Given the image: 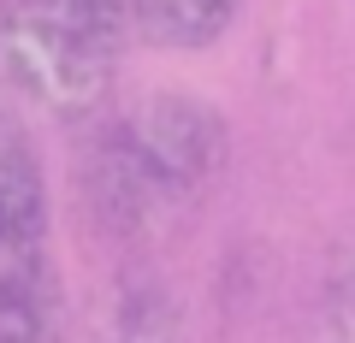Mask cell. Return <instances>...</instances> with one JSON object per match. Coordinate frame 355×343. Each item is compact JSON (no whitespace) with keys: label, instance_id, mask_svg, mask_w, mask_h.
I'll return each mask as SVG.
<instances>
[{"label":"cell","instance_id":"3","mask_svg":"<svg viewBox=\"0 0 355 343\" xmlns=\"http://www.w3.org/2000/svg\"><path fill=\"white\" fill-rule=\"evenodd\" d=\"M48 267V178L30 130L0 125V290Z\"/></svg>","mask_w":355,"mask_h":343},{"label":"cell","instance_id":"7","mask_svg":"<svg viewBox=\"0 0 355 343\" xmlns=\"http://www.w3.org/2000/svg\"><path fill=\"white\" fill-rule=\"evenodd\" d=\"M320 331L326 343H355V249L331 267L326 290H320Z\"/></svg>","mask_w":355,"mask_h":343},{"label":"cell","instance_id":"1","mask_svg":"<svg viewBox=\"0 0 355 343\" xmlns=\"http://www.w3.org/2000/svg\"><path fill=\"white\" fill-rule=\"evenodd\" d=\"M231 160V130L214 101L154 89L119 107L77 154V202L101 237L148 243L184 225L214 195Z\"/></svg>","mask_w":355,"mask_h":343},{"label":"cell","instance_id":"5","mask_svg":"<svg viewBox=\"0 0 355 343\" xmlns=\"http://www.w3.org/2000/svg\"><path fill=\"white\" fill-rule=\"evenodd\" d=\"M101 343H190L184 302L160 272H130L125 290L113 296V319H107Z\"/></svg>","mask_w":355,"mask_h":343},{"label":"cell","instance_id":"4","mask_svg":"<svg viewBox=\"0 0 355 343\" xmlns=\"http://www.w3.org/2000/svg\"><path fill=\"white\" fill-rule=\"evenodd\" d=\"M243 18V0H130L137 42L160 53H207Z\"/></svg>","mask_w":355,"mask_h":343},{"label":"cell","instance_id":"2","mask_svg":"<svg viewBox=\"0 0 355 343\" xmlns=\"http://www.w3.org/2000/svg\"><path fill=\"white\" fill-rule=\"evenodd\" d=\"M130 42V0H0V125L95 118Z\"/></svg>","mask_w":355,"mask_h":343},{"label":"cell","instance_id":"6","mask_svg":"<svg viewBox=\"0 0 355 343\" xmlns=\"http://www.w3.org/2000/svg\"><path fill=\"white\" fill-rule=\"evenodd\" d=\"M0 343H65V290L53 261L0 290Z\"/></svg>","mask_w":355,"mask_h":343}]
</instances>
